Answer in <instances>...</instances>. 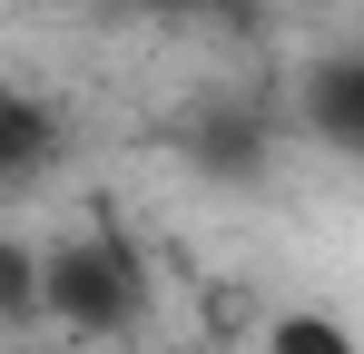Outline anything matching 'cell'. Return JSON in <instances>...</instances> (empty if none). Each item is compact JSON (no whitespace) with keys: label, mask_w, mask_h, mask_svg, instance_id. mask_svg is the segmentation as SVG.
Listing matches in <instances>:
<instances>
[{"label":"cell","mask_w":364,"mask_h":354,"mask_svg":"<svg viewBox=\"0 0 364 354\" xmlns=\"http://www.w3.org/2000/svg\"><path fill=\"white\" fill-rule=\"evenodd\" d=\"M40 315H50L60 335L119 345V335H138V315H148V276H138V256H128L119 236L50 246V256H40Z\"/></svg>","instance_id":"obj_1"},{"label":"cell","mask_w":364,"mask_h":354,"mask_svg":"<svg viewBox=\"0 0 364 354\" xmlns=\"http://www.w3.org/2000/svg\"><path fill=\"white\" fill-rule=\"evenodd\" d=\"M296 118L335 148V158H355L364 148V50H325L315 59L296 79Z\"/></svg>","instance_id":"obj_2"},{"label":"cell","mask_w":364,"mask_h":354,"mask_svg":"<svg viewBox=\"0 0 364 354\" xmlns=\"http://www.w3.org/2000/svg\"><path fill=\"white\" fill-rule=\"evenodd\" d=\"M50 168H60V109L30 89H0V187H30Z\"/></svg>","instance_id":"obj_3"},{"label":"cell","mask_w":364,"mask_h":354,"mask_svg":"<svg viewBox=\"0 0 364 354\" xmlns=\"http://www.w3.org/2000/svg\"><path fill=\"white\" fill-rule=\"evenodd\" d=\"M266 354H364V345H355L345 315H325V305H286V315L266 325Z\"/></svg>","instance_id":"obj_4"},{"label":"cell","mask_w":364,"mask_h":354,"mask_svg":"<svg viewBox=\"0 0 364 354\" xmlns=\"http://www.w3.org/2000/svg\"><path fill=\"white\" fill-rule=\"evenodd\" d=\"M0 315H10V325H30V315H40V256H30V246H10V236H0Z\"/></svg>","instance_id":"obj_5"},{"label":"cell","mask_w":364,"mask_h":354,"mask_svg":"<svg viewBox=\"0 0 364 354\" xmlns=\"http://www.w3.org/2000/svg\"><path fill=\"white\" fill-rule=\"evenodd\" d=\"M197 158H207V168H227V177H246V168H256V128H246V118L197 128Z\"/></svg>","instance_id":"obj_6"},{"label":"cell","mask_w":364,"mask_h":354,"mask_svg":"<svg viewBox=\"0 0 364 354\" xmlns=\"http://www.w3.org/2000/svg\"><path fill=\"white\" fill-rule=\"evenodd\" d=\"M168 10H237V0H168Z\"/></svg>","instance_id":"obj_7"},{"label":"cell","mask_w":364,"mask_h":354,"mask_svg":"<svg viewBox=\"0 0 364 354\" xmlns=\"http://www.w3.org/2000/svg\"><path fill=\"white\" fill-rule=\"evenodd\" d=\"M20 354H69V345H20Z\"/></svg>","instance_id":"obj_8"},{"label":"cell","mask_w":364,"mask_h":354,"mask_svg":"<svg viewBox=\"0 0 364 354\" xmlns=\"http://www.w3.org/2000/svg\"><path fill=\"white\" fill-rule=\"evenodd\" d=\"M197 354H207V345H197Z\"/></svg>","instance_id":"obj_9"}]
</instances>
